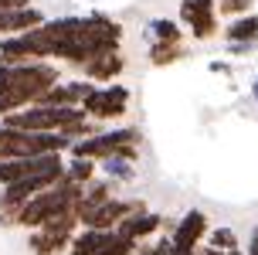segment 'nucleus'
I'll use <instances>...</instances> for the list:
<instances>
[{
    "mask_svg": "<svg viewBox=\"0 0 258 255\" xmlns=\"http://www.w3.org/2000/svg\"><path fill=\"white\" fill-rule=\"evenodd\" d=\"M163 228V215H156V211H146V208H136V211H129L122 221L116 225L119 235H126L129 242H146V238H153L156 231Z\"/></svg>",
    "mask_w": 258,
    "mask_h": 255,
    "instance_id": "nucleus-12",
    "label": "nucleus"
},
{
    "mask_svg": "<svg viewBox=\"0 0 258 255\" xmlns=\"http://www.w3.org/2000/svg\"><path fill=\"white\" fill-rule=\"evenodd\" d=\"M48 21L44 11L38 7H17V11H0V38H7V34H21V31H31V27H41Z\"/></svg>",
    "mask_w": 258,
    "mask_h": 255,
    "instance_id": "nucleus-13",
    "label": "nucleus"
},
{
    "mask_svg": "<svg viewBox=\"0 0 258 255\" xmlns=\"http://www.w3.org/2000/svg\"><path fill=\"white\" fill-rule=\"evenodd\" d=\"M119 41H122V24L119 21L105 17V14H85L78 21L75 38L58 48L54 62H68V65H78L82 68L85 62L99 58L105 51H119Z\"/></svg>",
    "mask_w": 258,
    "mask_h": 255,
    "instance_id": "nucleus-2",
    "label": "nucleus"
},
{
    "mask_svg": "<svg viewBox=\"0 0 258 255\" xmlns=\"http://www.w3.org/2000/svg\"><path fill=\"white\" fill-rule=\"evenodd\" d=\"M207 68H211L214 75H231V65H228V62H211Z\"/></svg>",
    "mask_w": 258,
    "mask_h": 255,
    "instance_id": "nucleus-25",
    "label": "nucleus"
},
{
    "mask_svg": "<svg viewBox=\"0 0 258 255\" xmlns=\"http://www.w3.org/2000/svg\"><path fill=\"white\" fill-rule=\"evenodd\" d=\"M75 231H78L75 211H61V215L48 218L41 228H34L27 235V248H31V255H58L68 248Z\"/></svg>",
    "mask_w": 258,
    "mask_h": 255,
    "instance_id": "nucleus-6",
    "label": "nucleus"
},
{
    "mask_svg": "<svg viewBox=\"0 0 258 255\" xmlns=\"http://www.w3.org/2000/svg\"><path fill=\"white\" fill-rule=\"evenodd\" d=\"M99 164H102V177L109 184H129V180L136 177V164L126 160V157H105Z\"/></svg>",
    "mask_w": 258,
    "mask_h": 255,
    "instance_id": "nucleus-16",
    "label": "nucleus"
},
{
    "mask_svg": "<svg viewBox=\"0 0 258 255\" xmlns=\"http://www.w3.org/2000/svg\"><path fill=\"white\" fill-rule=\"evenodd\" d=\"M207 245L218 248V252H234L238 248V235L231 228H211L207 231Z\"/></svg>",
    "mask_w": 258,
    "mask_h": 255,
    "instance_id": "nucleus-22",
    "label": "nucleus"
},
{
    "mask_svg": "<svg viewBox=\"0 0 258 255\" xmlns=\"http://www.w3.org/2000/svg\"><path fill=\"white\" fill-rule=\"evenodd\" d=\"M99 235H102V231H95V228H78L75 235H72V242H68L64 252H68V255H95Z\"/></svg>",
    "mask_w": 258,
    "mask_h": 255,
    "instance_id": "nucleus-19",
    "label": "nucleus"
},
{
    "mask_svg": "<svg viewBox=\"0 0 258 255\" xmlns=\"http://www.w3.org/2000/svg\"><path fill=\"white\" fill-rule=\"evenodd\" d=\"M136 252V242H129L126 235H119L116 228H109L99 235V245H95V255H133Z\"/></svg>",
    "mask_w": 258,
    "mask_h": 255,
    "instance_id": "nucleus-17",
    "label": "nucleus"
},
{
    "mask_svg": "<svg viewBox=\"0 0 258 255\" xmlns=\"http://www.w3.org/2000/svg\"><path fill=\"white\" fill-rule=\"evenodd\" d=\"M64 157L61 153H41V157H17V160H0V187L14 180L34 177V174H61Z\"/></svg>",
    "mask_w": 258,
    "mask_h": 255,
    "instance_id": "nucleus-8",
    "label": "nucleus"
},
{
    "mask_svg": "<svg viewBox=\"0 0 258 255\" xmlns=\"http://www.w3.org/2000/svg\"><path fill=\"white\" fill-rule=\"evenodd\" d=\"M183 55H187L183 44H160V41L150 44V62L153 65H173V62H180Z\"/></svg>",
    "mask_w": 258,
    "mask_h": 255,
    "instance_id": "nucleus-21",
    "label": "nucleus"
},
{
    "mask_svg": "<svg viewBox=\"0 0 258 255\" xmlns=\"http://www.w3.org/2000/svg\"><path fill=\"white\" fill-rule=\"evenodd\" d=\"M61 82L58 65L51 62H17V65H0V116L17 113Z\"/></svg>",
    "mask_w": 258,
    "mask_h": 255,
    "instance_id": "nucleus-1",
    "label": "nucleus"
},
{
    "mask_svg": "<svg viewBox=\"0 0 258 255\" xmlns=\"http://www.w3.org/2000/svg\"><path fill=\"white\" fill-rule=\"evenodd\" d=\"M207 231H211L207 215L197 211V208H190V211L170 228V255H194L197 245H204Z\"/></svg>",
    "mask_w": 258,
    "mask_h": 255,
    "instance_id": "nucleus-9",
    "label": "nucleus"
},
{
    "mask_svg": "<svg viewBox=\"0 0 258 255\" xmlns=\"http://www.w3.org/2000/svg\"><path fill=\"white\" fill-rule=\"evenodd\" d=\"M251 99L258 102V78H255V82H251Z\"/></svg>",
    "mask_w": 258,
    "mask_h": 255,
    "instance_id": "nucleus-28",
    "label": "nucleus"
},
{
    "mask_svg": "<svg viewBox=\"0 0 258 255\" xmlns=\"http://www.w3.org/2000/svg\"><path fill=\"white\" fill-rule=\"evenodd\" d=\"M31 0H0V11H17V7H27Z\"/></svg>",
    "mask_w": 258,
    "mask_h": 255,
    "instance_id": "nucleus-26",
    "label": "nucleus"
},
{
    "mask_svg": "<svg viewBox=\"0 0 258 255\" xmlns=\"http://www.w3.org/2000/svg\"><path fill=\"white\" fill-rule=\"evenodd\" d=\"M78 197H82V184H72V180L61 174V180H58V184L44 187L41 194H34L31 201H24L21 208H17L14 225H17V228L34 231V228H41L48 218L61 215V211H75V201H78Z\"/></svg>",
    "mask_w": 258,
    "mask_h": 255,
    "instance_id": "nucleus-3",
    "label": "nucleus"
},
{
    "mask_svg": "<svg viewBox=\"0 0 258 255\" xmlns=\"http://www.w3.org/2000/svg\"><path fill=\"white\" fill-rule=\"evenodd\" d=\"M258 48V41H228V51L231 55H251Z\"/></svg>",
    "mask_w": 258,
    "mask_h": 255,
    "instance_id": "nucleus-24",
    "label": "nucleus"
},
{
    "mask_svg": "<svg viewBox=\"0 0 258 255\" xmlns=\"http://www.w3.org/2000/svg\"><path fill=\"white\" fill-rule=\"evenodd\" d=\"M146 38H150V44H153V41H160V44H183V31H180L177 21L156 17V21H150V27H146Z\"/></svg>",
    "mask_w": 258,
    "mask_h": 255,
    "instance_id": "nucleus-15",
    "label": "nucleus"
},
{
    "mask_svg": "<svg viewBox=\"0 0 258 255\" xmlns=\"http://www.w3.org/2000/svg\"><path fill=\"white\" fill-rule=\"evenodd\" d=\"M224 41H258V14H241L224 27Z\"/></svg>",
    "mask_w": 258,
    "mask_h": 255,
    "instance_id": "nucleus-18",
    "label": "nucleus"
},
{
    "mask_svg": "<svg viewBox=\"0 0 258 255\" xmlns=\"http://www.w3.org/2000/svg\"><path fill=\"white\" fill-rule=\"evenodd\" d=\"M180 24L190 31L194 41H211L221 31L214 0H180Z\"/></svg>",
    "mask_w": 258,
    "mask_h": 255,
    "instance_id": "nucleus-10",
    "label": "nucleus"
},
{
    "mask_svg": "<svg viewBox=\"0 0 258 255\" xmlns=\"http://www.w3.org/2000/svg\"><path fill=\"white\" fill-rule=\"evenodd\" d=\"M214 11L224 17H241V14H251V0H214Z\"/></svg>",
    "mask_w": 258,
    "mask_h": 255,
    "instance_id": "nucleus-23",
    "label": "nucleus"
},
{
    "mask_svg": "<svg viewBox=\"0 0 258 255\" xmlns=\"http://www.w3.org/2000/svg\"><path fill=\"white\" fill-rule=\"evenodd\" d=\"M156 255H170V235H163V238L156 242Z\"/></svg>",
    "mask_w": 258,
    "mask_h": 255,
    "instance_id": "nucleus-27",
    "label": "nucleus"
},
{
    "mask_svg": "<svg viewBox=\"0 0 258 255\" xmlns=\"http://www.w3.org/2000/svg\"><path fill=\"white\" fill-rule=\"evenodd\" d=\"M126 109H129V89L119 82L95 85L82 102V113L89 119H119V116H126Z\"/></svg>",
    "mask_w": 258,
    "mask_h": 255,
    "instance_id": "nucleus-7",
    "label": "nucleus"
},
{
    "mask_svg": "<svg viewBox=\"0 0 258 255\" xmlns=\"http://www.w3.org/2000/svg\"><path fill=\"white\" fill-rule=\"evenodd\" d=\"M72 157H85V160H105V157H126L136 164L140 157V129L136 126H119V129H105V133H92L82 136L72 146Z\"/></svg>",
    "mask_w": 258,
    "mask_h": 255,
    "instance_id": "nucleus-4",
    "label": "nucleus"
},
{
    "mask_svg": "<svg viewBox=\"0 0 258 255\" xmlns=\"http://www.w3.org/2000/svg\"><path fill=\"white\" fill-rule=\"evenodd\" d=\"M136 208H146L143 201H122V197H109V201H102L95 211H92L78 228H95V231H109L116 228L119 221L129 215V211H136Z\"/></svg>",
    "mask_w": 258,
    "mask_h": 255,
    "instance_id": "nucleus-11",
    "label": "nucleus"
},
{
    "mask_svg": "<svg viewBox=\"0 0 258 255\" xmlns=\"http://www.w3.org/2000/svg\"><path fill=\"white\" fill-rule=\"evenodd\" d=\"M72 140L64 133H27L11 129L0 123V160H17V157H41V153H64Z\"/></svg>",
    "mask_w": 258,
    "mask_h": 255,
    "instance_id": "nucleus-5",
    "label": "nucleus"
},
{
    "mask_svg": "<svg viewBox=\"0 0 258 255\" xmlns=\"http://www.w3.org/2000/svg\"><path fill=\"white\" fill-rule=\"evenodd\" d=\"M64 177L72 180V184H89L95 177V160H85V157H72L68 164H64Z\"/></svg>",
    "mask_w": 258,
    "mask_h": 255,
    "instance_id": "nucleus-20",
    "label": "nucleus"
},
{
    "mask_svg": "<svg viewBox=\"0 0 258 255\" xmlns=\"http://www.w3.org/2000/svg\"><path fill=\"white\" fill-rule=\"evenodd\" d=\"M224 255H245V252H241V248H234V252H224Z\"/></svg>",
    "mask_w": 258,
    "mask_h": 255,
    "instance_id": "nucleus-29",
    "label": "nucleus"
},
{
    "mask_svg": "<svg viewBox=\"0 0 258 255\" xmlns=\"http://www.w3.org/2000/svg\"><path fill=\"white\" fill-rule=\"evenodd\" d=\"M122 68H126V62H122L119 51H105V55H99V58L82 65V72H85L89 82H112V78L122 75Z\"/></svg>",
    "mask_w": 258,
    "mask_h": 255,
    "instance_id": "nucleus-14",
    "label": "nucleus"
}]
</instances>
